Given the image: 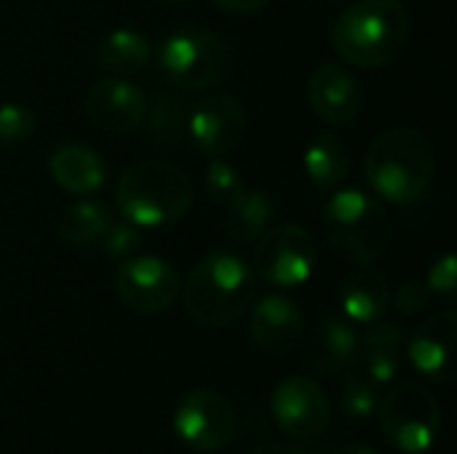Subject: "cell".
I'll return each mask as SVG.
<instances>
[{
	"label": "cell",
	"instance_id": "5b68a950",
	"mask_svg": "<svg viewBox=\"0 0 457 454\" xmlns=\"http://www.w3.org/2000/svg\"><path fill=\"white\" fill-rule=\"evenodd\" d=\"M324 233L329 246L353 265L380 260L391 241L386 206L364 190H337L324 206Z\"/></svg>",
	"mask_w": 457,
	"mask_h": 454
},
{
	"label": "cell",
	"instance_id": "9c48e42d",
	"mask_svg": "<svg viewBox=\"0 0 457 454\" xmlns=\"http://www.w3.org/2000/svg\"><path fill=\"white\" fill-rule=\"evenodd\" d=\"M174 433L195 452L225 450L236 433V409L230 399L217 391H190L174 409Z\"/></svg>",
	"mask_w": 457,
	"mask_h": 454
},
{
	"label": "cell",
	"instance_id": "e575fe53",
	"mask_svg": "<svg viewBox=\"0 0 457 454\" xmlns=\"http://www.w3.org/2000/svg\"><path fill=\"white\" fill-rule=\"evenodd\" d=\"M161 3H185V0H161Z\"/></svg>",
	"mask_w": 457,
	"mask_h": 454
},
{
	"label": "cell",
	"instance_id": "ffe728a7",
	"mask_svg": "<svg viewBox=\"0 0 457 454\" xmlns=\"http://www.w3.org/2000/svg\"><path fill=\"white\" fill-rule=\"evenodd\" d=\"M391 305V284L380 270L356 268L340 284V308L353 324H375Z\"/></svg>",
	"mask_w": 457,
	"mask_h": 454
},
{
	"label": "cell",
	"instance_id": "f546056e",
	"mask_svg": "<svg viewBox=\"0 0 457 454\" xmlns=\"http://www.w3.org/2000/svg\"><path fill=\"white\" fill-rule=\"evenodd\" d=\"M426 284H428V289H431V294H439V297H445V300H453L455 297V289H457V260L453 252H447V254H442L434 265H431V270H428V278H426Z\"/></svg>",
	"mask_w": 457,
	"mask_h": 454
},
{
	"label": "cell",
	"instance_id": "d4e9b609",
	"mask_svg": "<svg viewBox=\"0 0 457 454\" xmlns=\"http://www.w3.org/2000/svg\"><path fill=\"white\" fill-rule=\"evenodd\" d=\"M147 131L158 142H179L187 134V112L177 96H158L145 112Z\"/></svg>",
	"mask_w": 457,
	"mask_h": 454
},
{
	"label": "cell",
	"instance_id": "e0dca14e",
	"mask_svg": "<svg viewBox=\"0 0 457 454\" xmlns=\"http://www.w3.org/2000/svg\"><path fill=\"white\" fill-rule=\"evenodd\" d=\"M359 340L361 337L348 318H337V316L321 318L308 334L303 361L316 377H332L353 361L359 351Z\"/></svg>",
	"mask_w": 457,
	"mask_h": 454
},
{
	"label": "cell",
	"instance_id": "4316f807",
	"mask_svg": "<svg viewBox=\"0 0 457 454\" xmlns=\"http://www.w3.org/2000/svg\"><path fill=\"white\" fill-rule=\"evenodd\" d=\"M204 182H206L209 198H212L214 203H220V206H225L228 201H233V198L246 187L241 171H238L233 163H228L225 158H212V161H209Z\"/></svg>",
	"mask_w": 457,
	"mask_h": 454
},
{
	"label": "cell",
	"instance_id": "8992f818",
	"mask_svg": "<svg viewBox=\"0 0 457 454\" xmlns=\"http://www.w3.org/2000/svg\"><path fill=\"white\" fill-rule=\"evenodd\" d=\"M158 67L174 88L209 91L230 78L236 67V51L212 29L182 27L163 37L158 48Z\"/></svg>",
	"mask_w": 457,
	"mask_h": 454
},
{
	"label": "cell",
	"instance_id": "44dd1931",
	"mask_svg": "<svg viewBox=\"0 0 457 454\" xmlns=\"http://www.w3.org/2000/svg\"><path fill=\"white\" fill-rule=\"evenodd\" d=\"M273 198L260 187H244L233 201L222 206V230L241 246L254 244L273 222Z\"/></svg>",
	"mask_w": 457,
	"mask_h": 454
},
{
	"label": "cell",
	"instance_id": "52a82bcc",
	"mask_svg": "<svg viewBox=\"0 0 457 454\" xmlns=\"http://www.w3.org/2000/svg\"><path fill=\"white\" fill-rule=\"evenodd\" d=\"M380 428L399 452L420 454L434 447L442 428V409L434 393L418 383H404L383 396Z\"/></svg>",
	"mask_w": 457,
	"mask_h": 454
},
{
	"label": "cell",
	"instance_id": "2e32d148",
	"mask_svg": "<svg viewBox=\"0 0 457 454\" xmlns=\"http://www.w3.org/2000/svg\"><path fill=\"white\" fill-rule=\"evenodd\" d=\"M311 110L329 126H345L359 115L361 88L359 80L337 62H324L308 80Z\"/></svg>",
	"mask_w": 457,
	"mask_h": 454
},
{
	"label": "cell",
	"instance_id": "4fadbf2b",
	"mask_svg": "<svg viewBox=\"0 0 457 454\" xmlns=\"http://www.w3.org/2000/svg\"><path fill=\"white\" fill-rule=\"evenodd\" d=\"M88 120L107 134H129L142 126L147 112L145 94L123 78H99L86 94Z\"/></svg>",
	"mask_w": 457,
	"mask_h": 454
},
{
	"label": "cell",
	"instance_id": "d6986e66",
	"mask_svg": "<svg viewBox=\"0 0 457 454\" xmlns=\"http://www.w3.org/2000/svg\"><path fill=\"white\" fill-rule=\"evenodd\" d=\"M48 171L54 182L72 195H91L107 179V166L102 155L78 142L59 144L48 158Z\"/></svg>",
	"mask_w": 457,
	"mask_h": 454
},
{
	"label": "cell",
	"instance_id": "484cf974",
	"mask_svg": "<svg viewBox=\"0 0 457 454\" xmlns=\"http://www.w3.org/2000/svg\"><path fill=\"white\" fill-rule=\"evenodd\" d=\"M383 401V385L370 380L364 372L351 367L345 383H343V412L353 420H367L378 412Z\"/></svg>",
	"mask_w": 457,
	"mask_h": 454
},
{
	"label": "cell",
	"instance_id": "cb8c5ba5",
	"mask_svg": "<svg viewBox=\"0 0 457 454\" xmlns=\"http://www.w3.org/2000/svg\"><path fill=\"white\" fill-rule=\"evenodd\" d=\"M112 217L110 209L99 201H75L56 217V235L70 246L99 244L107 233Z\"/></svg>",
	"mask_w": 457,
	"mask_h": 454
},
{
	"label": "cell",
	"instance_id": "603a6c76",
	"mask_svg": "<svg viewBox=\"0 0 457 454\" xmlns=\"http://www.w3.org/2000/svg\"><path fill=\"white\" fill-rule=\"evenodd\" d=\"M303 163H305L308 179L321 193L337 190V185H343L345 177L351 174V155H348L345 144L340 142V136H335L329 131L311 139V144L305 147Z\"/></svg>",
	"mask_w": 457,
	"mask_h": 454
},
{
	"label": "cell",
	"instance_id": "ba28073f",
	"mask_svg": "<svg viewBox=\"0 0 457 454\" xmlns=\"http://www.w3.org/2000/svg\"><path fill=\"white\" fill-rule=\"evenodd\" d=\"M316 268V241L300 225L268 227L254 246V276L276 289L303 286Z\"/></svg>",
	"mask_w": 457,
	"mask_h": 454
},
{
	"label": "cell",
	"instance_id": "7c38bea8",
	"mask_svg": "<svg viewBox=\"0 0 457 454\" xmlns=\"http://www.w3.org/2000/svg\"><path fill=\"white\" fill-rule=\"evenodd\" d=\"M246 134V110L230 94H212L187 112V136L209 158H225Z\"/></svg>",
	"mask_w": 457,
	"mask_h": 454
},
{
	"label": "cell",
	"instance_id": "8fae6325",
	"mask_svg": "<svg viewBox=\"0 0 457 454\" xmlns=\"http://www.w3.org/2000/svg\"><path fill=\"white\" fill-rule=\"evenodd\" d=\"M270 412L276 425L297 442H313L329 425L327 393L316 380L300 375L287 377L276 385L270 396Z\"/></svg>",
	"mask_w": 457,
	"mask_h": 454
},
{
	"label": "cell",
	"instance_id": "836d02e7",
	"mask_svg": "<svg viewBox=\"0 0 457 454\" xmlns=\"http://www.w3.org/2000/svg\"><path fill=\"white\" fill-rule=\"evenodd\" d=\"M335 454H378L372 447H367V444H345V447H340Z\"/></svg>",
	"mask_w": 457,
	"mask_h": 454
},
{
	"label": "cell",
	"instance_id": "f1b7e54d",
	"mask_svg": "<svg viewBox=\"0 0 457 454\" xmlns=\"http://www.w3.org/2000/svg\"><path fill=\"white\" fill-rule=\"evenodd\" d=\"M102 246L104 254L112 260H126L131 254H137V249L142 246V233L134 222L123 219V222H110L107 233L102 235Z\"/></svg>",
	"mask_w": 457,
	"mask_h": 454
},
{
	"label": "cell",
	"instance_id": "1f68e13d",
	"mask_svg": "<svg viewBox=\"0 0 457 454\" xmlns=\"http://www.w3.org/2000/svg\"><path fill=\"white\" fill-rule=\"evenodd\" d=\"M214 3L233 11V13H254V11L265 8L270 0H214Z\"/></svg>",
	"mask_w": 457,
	"mask_h": 454
},
{
	"label": "cell",
	"instance_id": "5bb4252c",
	"mask_svg": "<svg viewBox=\"0 0 457 454\" xmlns=\"http://www.w3.org/2000/svg\"><path fill=\"white\" fill-rule=\"evenodd\" d=\"M457 313L445 310L418 326L412 340L404 345L412 367L431 383H453L455 377Z\"/></svg>",
	"mask_w": 457,
	"mask_h": 454
},
{
	"label": "cell",
	"instance_id": "3957f363",
	"mask_svg": "<svg viewBox=\"0 0 457 454\" xmlns=\"http://www.w3.org/2000/svg\"><path fill=\"white\" fill-rule=\"evenodd\" d=\"M410 37V13L399 0H356L332 27V48L353 67L375 70L394 62Z\"/></svg>",
	"mask_w": 457,
	"mask_h": 454
},
{
	"label": "cell",
	"instance_id": "30bf717a",
	"mask_svg": "<svg viewBox=\"0 0 457 454\" xmlns=\"http://www.w3.org/2000/svg\"><path fill=\"white\" fill-rule=\"evenodd\" d=\"M115 292L120 302L142 316L166 313L179 297V278L169 262L153 254H131L115 270Z\"/></svg>",
	"mask_w": 457,
	"mask_h": 454
},
{
	"label": "cell",
	"instance_id": "d6a6232c",
	"mask_svg": "<svg viewBox=\"0 0 457 454\" xmlns=\"http://www.w3.org/2000/svg\"><path fill=\"white\" fill-rule=\"evenodd\" d=\"M252 454H305L297 447H289V444H265L260 450H254Z\"/></svg>",
	"mask_w": 457,
	"mask_h": 454
},
{
	"label": "cell",
	"instance_id": "6da1fadb",
	"mask_svg": "<svg viewBox=\"0 0 457 454\" xmlns=\"http://www.w3.org/2000/svg\"><path fill=\"white\" fill-rule=\"evenodd\" d=\"M182 300L195 324L228 326L257 300V276L233 252H209L187 273Z\"/></svg>",
	"mask_w": 457,
	"mask_h": 454
},
{
	"label": "cell",
	"instance_id": "7a4b0ae2",
	"mask_svg": "<svg viewBox=\"0 0 457 454\" xmlns=\"http://www.w3.org/2000/svg\"><path fill=\"white\" fill-rule=\"evenodd\" d=\"M367 182L388 203L407 206L426 195L436 174V155L428 136L412 126L383 131L364 158Z\"/></svg>",
	"mask_w": 457,
	"mask_h": 454
},
{
	"label": "cell",
	"instance_id": "277c9868",
	"mask_svg": "<svg viewBox=\"0 0 457 454\" xmlns=\"http://www.w3.org/2000/svg\"><path fill=\"white\" fill-rule=\"evenodd\" d=\"M195 190L187 174L166 161L131 163L118 185L115 203L123 219L137 227H166L179 222L193 206Z\"/></svg>",
	"mask_w": 457,
	"mask_h": 454
},
{
	"label": "cell",
	"instance_id": "7402d4cb",
	"mask_svg": "<svg viewBox=\"0 0 457 454\" xmlns=\"http://www.w3.org/2000/svg\"><path fill=\"white\" fill-rule=\"evenodd\" d=\"M150 56H153V43L131 27H118L107 32L94 51L99 70L110 72L112 78H129L139 72L142 67H147Z\"/></svg>",
	"mask_w": 457,
	"mask_h": 454
},
{
	"label": "cell",
	"instance_id": "9a60e30c",
	"mask_svg": "<svg viewBox=\"0 0 457 454\" xmlns=\"http://www.w3.org/2000/svg\"><path fill=\"white\" fill-rule=\"evenodd\" d=\"M249 332L260 351L281 356L300 345L305 334L303 310L284 294H268L249 308Z\"/></svg>",
	"mask_w": 457,
	"mask_h": 454
},
{
	"label": "cell",
	"instance_id": "4dcf8cb0",
	"mask_svg": "<svg viewBox=\"0 0 457 454\" xmlns=\"http://www.w3.org/2000/svg\"><path fill=\"white\" fill-rule=\"evenodd\" d=\"M428 300H431L428 284L420 281V278H410V281H404V284L399 286L394 305H396V310H399L402 316H415V313H423V310L428 308Z\"/></svg>",
	"mask_w": 457,
	"mask_h": 454
},
{
	"label": "cell",
	"instance_id": "83f0119b",
	"mask_svg": "<svg viewBox=\"0 0 457 454\" xmlns=\"http://www.w3.org/2000/svg\"><path fill=\"white\" fill-rule=\"evenodd\" d=\"M35 112L27 104L5 102L0 104V142H21L35 134Z\"/></svg>",
	"mask_w": 457,
	"mask_h": 454
},
{
	"label": "cell",
	"instance_id": "ac0fdd59",
	"mask_svg": "<svg viewBox=\"0 0 457 454\" xmlns=\"http://www.w3.org/2000/svg\"><path fill=\"white\" fill-rule=\"evenodd\" d=\"M407 337L399 324L375 321L370 324V332L359 340V351L351 361L359 372H364L378 385H388L399 375L402 353H404Z\"/></svg>",
	"mask_w": 457,
	"mask_h": 454
}]
</instances>
